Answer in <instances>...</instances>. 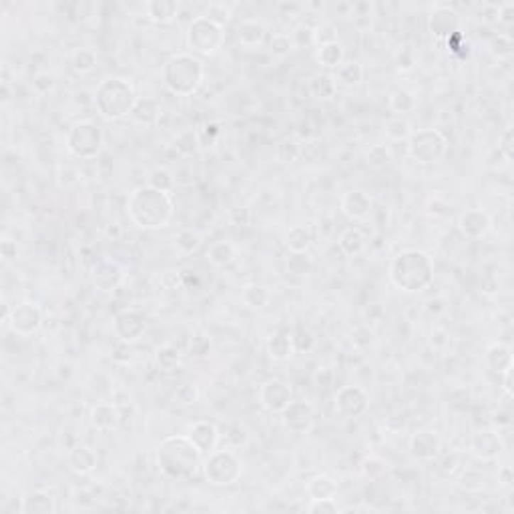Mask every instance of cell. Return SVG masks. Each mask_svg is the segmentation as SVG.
Segmentation results:
<instances>
[{
    "label": "cell",
    "mask_w": 514,
    "mask_h": 514,
    "mask_svg": "<svg viewBox=\"0 0 514 514\" xmlns=\"http://www.w3.org/2000/svg\"><path fill=\"white\" fill-rule=\"evenodd\" d=\"M157 464L165 479L177 482L195 479L203 466L201 452L189 436H167L157 448Z\"/></svg>",
    "instance_id": "6da1fadb"
},
{
    "label": "cell",
    "mask_w": 514,
    "mask_h": 514,
    "mask_svg": "<svg viewBox=\"0 0 514 514\" xmlns=\"http://www.w3.org/2000/svg\"><path fill=\"white\" fill-rule=\"evenodd\" d=\"M127 213L131 222L143 229H157L165 227L173 215V199L167 191L141 185L133 189L127 199Z\"/></svg>",
    "instance_id": "7a4b0ae2"
},
{
    "label": "cell",
    "mask_w": 514,
    "mask_h": 514,
    "mask_svg": "<svg viewBox=\"0 0 514 514\" xmlns=\"http://www.w3.org/2000/svg\"><path fill=\"white\" fill-rule=\"evenodd\" d=\"M390 281L406 293L424 292L434 281V261L420 249H404L390 263Z\"/></svg>",
    "instance_id": "3957f363"
},
{
    "label": "cell",
    "mask_w": 514,
    "mask_h": 514,
    "mask_svg": "<svg viewBox=\"0 0 514 514\" xmlns=\"http://www.w3.org/2000/svg\"><path fill=\"white\" fill-rule=\"evenodd\" d=\"M203 77H205L203 60L195 57L193 53H177L163 67L165 87L179 97L197 93V89L203 84Z\"/></svg>",
    "instance_id": "277c9868"
},
{
    "label": "cell",
    "mask_w": 514,
    "mask_h": 514,
    "mask_svg": "<svg viewBox=\"0 0 514 514\" xmlns=\"http://www.w3.org/2000/svg\"><path fill=\"white\" fill-rule=\"evenodd\" d=\"M135 103H137L135 89L123 77H109L97 87L94 105L99 109V113L109 121H117L131 115Z\"/></svg>",
    "instance_id": "5b68a950"
},
{
    "label": "cell",
    "mask_w": 514,
    "mask_h": 514,
    "mask_svg": "<svg viewBox=\"0 0 514 514\" xmlns=\"http://www.w3.org/2000/svg\"><path fill=\"white\" fill-rule=\"evenodd\" d=\"M103 131L91 119L77 121L67 133V149L79 159H94L103 149Z\"/></svg>",
    "instance_id": "8992f818"
},
{
    "label": "cell",
    "mask_w": 514,
    "mask_h": 514,
    "mask_svg": "<svg viewBox=\"0 0 514 514\" xmlns=\"http://www.w3.org/2000/svg\"><path fill=\"white\" fill-rule=\"evenodd\" d=\"M225 40L222 24L207 18L205 14L193 16L187 26V45L199 55H215Z\"/></svg>",
    "instance_id": "52a82bcc"
},
{
    "label": "cell",
    "mask_w": 514,
    "mask_h": 514,
    "mask_svg": "<svg viewBox=\"0 0 514 514\" xmlns=\"http://www.w3.org/2000/svg\"><path fill=\"white\" fill-rule=\"evenodd\" d=\"M448 151V139L438 128H422L408 139V155L422 165L438 163Z\"/></svg>",
    "instance_id": "ba28073f"
},
{
    "label": "cell",
    "mask_w": 514,
    "mask_h": 514,
    "mask_svg": "<svg viewBox=\"0 0 514 514\" xmlns=\"http://www.w3.org/2000/svg\"><path fill=\"white\" fill-rule=\"evenodd\" d=\"M205 479L215 486L234 484L241 476V460L234 450H213L203 462Z\"/></svg>",
    "instance_id": "9c48e42d"
},
{
    "label": "cell",
    "mask_w": 514,
    "mask_h": 514,
    "mask_svg": "<svg viewBox=\"0 0 514 514\" xmlns=\"http://www.w3.org/2000/svg\"><path fill=\"white\" fill-rule=\"evenodd\" d=\"M370 408V398L360 386H341L336 394V410L344 418H360Z\"/></svg>",
    "instance_id": "30bf717a"
},
{
    "label": "cell",
    "mask_w": 514,
    "mask_h": 514,
    "mask_svg": "<svg viewBox=\"0 0 514 514\" xmlns=\"http://www.w3.org/2000/svg\"><path fill=\"white\" fill-rule=\"evenodd\" d=\"M281 420H283V426L288 430H292L295 434H305L314 428L316 412H314L310 402L295 400V402H290L285 408L281 410Z\"/></svg>",
    "instance_id": "8fae6325"
},
{
    "label": "cell",
    "mask_w": 514,
    "mask_h": 514,
    "mask_svg": "<svg viewBox=\"0 0 514 514\" xmlns=\"http://www.w3.org/2000/svg\"><path fill=\"white\" fill-rule=\"evenodd\" d=\"M292 402V388L280 378H269L259 388V404L269 412H280Z\"/></svg>",
    "instance_id": "7c38bea8"
},
{
    "label": "cell",
    "mask_w": 514,
    "mask_h": 514,
    "mask_svg": "<svg viewBox=\"0 0 514 514\" xmlns=\"http://www.w3.org/2000/svg\"><path fill=\"white\" fill-rule=\"evenodd\" d=\"M11 327L21 336H31L43 326V312L33 302H23L11 312Z\"/></svg>",
    "instance_id": "4fadbf2b"
},
{
    "label": "cell",
    "mask_w": 514,
    "mask_h": 514,
    "mask_svg": "<svg viewBox=\"0 0 514 514\" xmlns=\"http://www.w3.org/2000/svg\"><path fill=\"white\" fill-rule=\"evenodd\" d=\"M430 31L436 38H448L454 33H458V24H460V16L458 12L448 6V4H436L430 12Z\"/></svg>",
    "instance_id": "5bb4252c"
},
{
    "label": "cell",
    "mask_w": 514,
    "mask_h": 514,
    "mask_svg": "<svg viewBox=\"0 0 514 514\" xmlns=\"http://www.w3.org/2000/svg\"><path fill=\"white\" fill-rule=\"evenodd\" d=\"M113 332H115V336L121 341H135V339H139L145 334V322H143V317L137 312L125 310V312H121L115 317Z\"/></svg>",
    "instance_id": "9a60e30c"
},
{
    "label": "cell",
    "mask_w": 514,
    "mask_h": 514,
    "mask_svg": "<svg viewBox=\"0 0 514 514\" xmlns=\"http://www.w3.org/2000/svg\"><path fill=\"white\" fill-rule=\"evenodd\" d=\"M189 438H191L193 444L197 446V450L201 454H209L217 446L219 432H217V426L213 422L197 420L189 428Z\"/></svg>",
    "instance_id": "2e32d148"
},
{
    "label": "cell",
    "mask_w": 514,
    "mask_h": 514,
    "mask_svg": "<svg viewBox=\"0 0 514 514\" xmlns=\"http://www.w3.org/2000/svg\"><path fill=\"white\" fill-rule=\"evenodd\" d=\"M123 281V269L117 261L103 259L93 268V283L101 292H113Z\"/></svg>",
    "instance_id": "e0dca14e"
},
{
    "label": "cell",
    "mask_w": 514,
    "mask_h": 514,
    "mask_svg": "<svg viewBox=\"0 0 514 514\" xmlns=\"http://www.w3.org/2000/svg\"><path fill=\"white\" fill-rule=\"evenodd\" d=\"M460 231L470 237V239H480L482 235L488 234L491 229V217L488 213L482 209H468L460 215L458 219Z\"/></svg>",
    "instance_id": "ac0fdd59"
},
{
    "label": "cell",
    "mask_w": 514,
    "mask_h": 514,
    "mask_svg": "<svg viewBox=\"0 0 514 514\" xmlns=\"http://www.w3.org/2000/svg\"><path fill=\"white\" fill-rule=\"evenodd\" d=\"M339 205H341L344 215L350 217V219H356V222L366 219V217L372 213V199H370V195H368L366 191H360V189L348 191V193L341 197Z\"/></svg>",
    "instance_id": "d6986e66"
},
{
    "label": "cell",
    "mask_w": 514,
    "mask_h": 514,
    "mask_svg": "<svg viewBox=\"0 0 514 514\" xmlns=\"http://www.w3.org/2000/svg\"><path fill=\"white\" fill-rule=\"evenodd\" d=\"M237 38L247 48L259 47L266 38V26L257 18H246L237 26Z\"/></svg>",
    "instance_id": "ffe728a7"
},
{
    "label": "cell",
    "mask_w": 514,
    "mask_h": 514,
    "mask_svg": "<svg viewBox=\"0 0 514 514\" xmlns=\"http://www.w3.org/2000/svg\"><path fill=\"white\" fill-rule=\"evenodd\" d=\"M486 363L494 374H504L513 368V350L506 344H492L486 350Z\"/></svg>",
    "instance_id": "44dd1931"
},
{
    "label": "cell",
    "mask_w": 514,
    "mask_h": 514,
    "mask_svg": "<svg viewBox=\"0 0 514 514\" xmlns=\"http://www.w3.org/2000/svg\"><path fill=\"white\" fill-rule=\"evenodd\" d=\"M293 334L290 332H278L268 339V354L269 358L283 362V360H290L293 356Z\"/></svg>",
    "instance_id": "7402d4cb"
},
{
    "label": "cell",
    "mask_w": 514,
    "mask_h": 514,
    "mask_svg": "<svg viewBox=\"0 0 514 514\" xmlns=\"http://www.w3.org/2000/svg\"><path fill=\"white\" fill-rule=\"evenodd\" d=\"M145 12L153 23L167 24L179 14V4L175 0H151L145 4Z\"/></svg>",
    "instance_id": "603a6c76"
},
{
    "label": "cell",
    "mask_w": 514,
    "mask_h": 514,
    "mask_svg": "<svg viewBox=\"0 0 514 514\" xmlns=\"http://www.w3.org/2000/svg\"><path fill=\"white\" fill-rule=\"evenodd\" d=\"M307 91L314 99H319V101H327L332 99L336 91H338V81L334 75H327V72H319V75H314L310 82H307Z\"/></svg>",
    "instance_id": "cb8c5ba5"
},
{
    "label": "cell",
    "mask_w": 514,
    "mask_h": 514,
    "mask_svg": "<svg viewBox=\"0 0 514 514\" xmlns=\"http://www.w3.org/2000/svg\"><path fill=\"white\" fill-rule=\"evenodd\" d=\"M69 466L77 474H89L97 466V454L89 446H75L69 452Z\"/></svg>",
    "instance_id": "d4e9b609"
},
{
    "label": "cell",
    "mask_w": 514,
    "mask_h": 514,
    "mask_svg": "<svg viewBox=\"0 0 514 514\" xmlns=\"http://www.w3.org/2000/svg\"><path fill=\"white\" fill-rule=\"evenodd\" d=\"M235 256H237V247L231 241H225V239L213 241L207 249V259L215 268H225V266L234 263Z\"/></svg>",
    "instance_id": "484cf974"
},
{
    "label": "cell",
    "mask_w": 514,
    "mask_h": 514,
    "mask_svg": "<svg viewBox=\"0 0 514 514\" xmlns=\"http://www.w3.org/2000/svg\"><path fill=\"white\" fill-rule=\"evenodd\" d=\"M472 448H474V452L482 456V458H494V456L503 450V440H501V436L496 432L484 430V432L474 436Z\"/></svg>",
    "instance_id": "4316f807"
},
{
    "label": "cell",
    "mask_w": 514,
    "mask_h": 514,
    "mask_svg": "<svg viewBox=\"0 0 514 514\" xmlns=\"http://www.w3.org/2000/svg\"><path fill=\"white\" fill-rule=\"evenodd\" d=\"M410 446H412V452L420 458H432L436 452H438V438L436 434L428 432V430H422V432H416L412 436L410 440Z\"/></svg>",
    "instance_id": "83f0119b"
},
{
    "label": "cell",
    "mask_w": 514,
    "mask_h": 514,
    "mask_svg": "<svg viewBox=\"0 0 514 514\" xmlns=\"http://www.w3.org/2000/svg\"><path fill=\"white\" fill-rule=\"evenodd\" d=\"M93 424L99 430H113L119 426V412L113 404H97L93 408Z\"/></svg>",
    "instance_id": "f1b7e54d"
},
{
    "label": "cell",
    "mask_w": 514,
    "mask_h": 514,
    "mask_svg": "<svg viewBox=\"0 0 514 514\" xmlns=\"http://www.w3.org/2000/svg\"><path fill=\"white\" fill-rule=\"evenodd\" d=\"M285 246L292 249L293 253H305V249L312 246V234L307 225H295L285 235Z\"/></svg>",
    "instance_id": "f546056e"
},
{
    "label": "cell",
    "mask_w": 514,
    "mask_h": 514,
    "mask_svg": "<svg viewBox=\"0 0 514 514\" xmlns=\"http://www.w3.org/2000/svg\"><path fill=\"white\" fill-rule=\"evenodd\" d=\"M317 60L319 65L329 69H339L344 65V47L336 43H327L324 47H317Z\"/></svg>",
    "instance_id": "4dcf8cb0"
},
{
    "label": "cell",
    "mask_w": 514,
    "mask_h": 514,
    "mask_svg": "<svg viewBox=\"0 0 514 514\" xmlns=\"http://www.w3.org/2000/svg\"><path fill=\"white\" fill-rule=\"evenodd\" d=\"M339 247L344 249L346 256H358L366 247V237L358 227H348L339 237Z\"/></svg>",
    "instance_id": "1f68e13d"
},
{
    "label": "cell",
    "mask_w": 514,
    "mask_h": 514,
    "mask_svg": "<svg viewBox=\"0 0 514 514\" xmlns=\"http://www.w3.org/2000/svg\"><path fill=\"white\" fill-rule=\"evenodd\" d=\"M57 506H55V498L43 494V492H36L31 498H24L23 503V513H33V514H48L55 513Z\"/></svg>",
    "instance_id": "d6a6232c"
},
{
    "label": "cell",
    "mask_w": 514,
    "mask_h": 514,
    "mask_svg": "<svg viewBox=\"0 0 514 514\" xmlns=\"http://www.w3.org/2000/svg\"><path fill=\"white\" fill-rule=\"evenodd\" d=\"M338 492V484L327 476H316L307 484V494L312 496V501L316 498H334Z\"/></svg>",
    "instance_id": "836d02e7"
},
{
    "label": "cell",
    "mask_w": 514,
    "mask_h": 514,
    "mask_svg": "<svg viewBox=\"0 0 514 514\" xmlns=\"http://www.w3.org/2000/svg\"><path fill=\"white\" fill-rule=\"evenodd\" d=\"M179 362H181V356H179V350L173 348V346H163V348H159L157 354H155V363H157V368H159L161 372H165V374L177 370Z\"/></svg>",
    "instance_id": "e575fe53"
},
{
    "label": "cell",
    "mask_w": 514,
    "mask_h": 514,
    "mask_svg": "<svg viewBox=\"0 0 514 514\" xmlns=\"http://www.w3.org/2000/svg\"><path fill=\"white\" fill-rule=\"evenodd\" d=\"M131 117L141 125H151L157 119V103L153 99H137V103L131 111Z\"/></svg>",
    "instance_id": "d590c367"
},
{
    "label": "cell",
    "mask_w": 514,
    "mask_h": 514,
    "mask_svg": "<svg viewBox=\"0 0 514 514\" xmlns=\"http://www.w3.org/2000/svg\"><path fill=\"white\" fill-rule=\"evenodd\" d=\"M362 75L363 70L362 67H360V62H344L338 69L336 81H338V84L354 87V84H358V82L362 81Z\"/></svg>",
    "instance_id": "8d00e7d4"
},
{
    "label": "cell",
    "mask_w": 514,
    "mask_h": 514,
    "mask_svg": "<svg viewBox=\"0 0 514 514\" xmlns=\"http://www.w3.org/2000/svg\"><path fill=\"white\" fill-rule=\"evenodd\" d=\"M300 155H302V149L295 141H281L280 145L275 147V157L283 165H292L293 161H297Z\"/></svg>",
    "instance_id": "74e56055"
},
{
    "label": "cell",
    "mask_w": 514,
    "mask_h": 514,
    "mask_svg": "<svg viewBox=\"0 0 514 514\" xmlns=\"http://www.w3.org/2000/svg\"><path fill=\"white\" fill-rule=\"evenodd\" d=\"M386 135L392 141H408L410 135H412L408 121H404L402 117L390 119L386 123Z\"/></svg>",
    "instance_id": "f35d334b"
},
{
    "label": "cell",
    "mask_w": 514,
    "mask_h": 514,
    "mask_svg": "<svg viewBox=\"0 0 514 514\" xmlns=\"http://www.w3.org/2000/svg\"><path fill=\"white\" fill-rule=\"evenodd\" d=\"M362 472H363V476L370 480L382 479L386 472H388V462H384V460H382V458H378V456H368V458L363 460Z\"/></svg>",
    "instance_id": "ab89813d"
},
{
    "label": "cell",
    "mask_w": 514,
    "mask_h": 514,
    "mask_svg": "<svg viewBox=\"0 0 514 514\" xmlns=\"http://www.w3.org/2000/svg\"><path fill=\"white\" fill-rule=\"evenodd\" d=\"M175 241H177V249H179L181 253L189 256V253H193V251L199 247L201 237H199L197 231H193V229H183L181 234L177 235Z\"/></svg>",
    "instance_id": "60d3db41"
},
{
    "label": "cell",
    "mask_w": 514,
    "mask_h": 514,
    "mask_svg": "<svg viewBox=\"0 0 514 514\" xmlns=\"http://www.w3.org/2000/svg\"><path fill=\"white\" fill-rule=\"evenodd\" d=\"M269 47H271V53L278 55V57H285L290 55L293 48V36L288 35V33H275L271 36L269 40Z\"/></svg>",
    "instance_id": "b9f144b4"
},
{
    "label": "cell",
    "mask_w": 514,
    "mask_h": 514,
    "mask_svg": "<svg viewBox=\"0 0 514 514\" xmlns=\"http://www.w3.org/2000/svg\"><path fill=\"white\" fill-rule=\"evenodd\" d=\"M316 336L310 329L300 327L297 332H293V348H295V351H312L316 348Z\"/></svg>",
    "instance_id": "7bdbcfd3"
},
{
    "label": "cell",
    "mask_w": 514,
    "mask_h": 514,
    "mask_svg": "<svg viewBox=\"0 0 514 514\" xmlns=\"http://www.w3.org/2000/svg\"><path fill=\"white\" fill-rule=\"evenodd\" d=\"M244 300H246L251 307H263V305L269 302V293L268 290L261 288V285H249V288H246V292H244Z\"/></svg>",
    "instance_id": "ee69618b"
},
{
    "label": "cell",
    "mask_w": 514,
    "mask_h": 514,
    "mask_svg": "<svg viewBox=\"0 0 514 514\" xmlns=\"http://www.w3.org/2000/svg\"><path fill=\"white\" fill-rule=\"evenodd\" d=\"M366 159H368V163L376 167V169H380V167H386V165L392 161V155H390V149L386 147V145H374L368 155H366Z\"/></svg>",
    "instance_id": "f6af8a7d"
},
{
    "label": "cell",
    "mask_w": 514,
    "mask_h": 514,
    "mask_svg": "<svg viewBox=\"0 0 514 514\" xmlns=\"http://www.w3.org/2000/svg\"><path fill=\"white\" fill-rule=\"evenodd\" d=\"M149 185L169 193V191L173 189V179H171V173H169L167 169H163V167H157V169H155V171L151 173V177H149Z\"/></svg>",
    "instance_id": "bcb514c9"
},
{
    "label": "cell",
    "mask_w": 514,
    "mask_h": 514,
    "mask_svg": "<svg viewBox=\"0 0 514 514\" xmlns=\"http://www.w3.org/2000/svg\"><path fill=\"white\" fill-rule=\"evenodd\" d=\"M390 106L396 113H408V111L414 109V99L406 91H396V93L392 94V99H390Z\"/></svg>",
    "instance_id": "7dc6e473"
},
{
    "label": "cell",
    "mask_w": 514,
    "mask_h": 514,
    "mask_svg": "<svg viewBox=\"0 0 514 514\" xmlns=\"http://www.w3.org/2000/svg\"><path fill=\"white\" fill-rule=\"evenodd\" d=\"M94 62H97V55H94V50H91V48H81V50L75 55V69L81 70V72H87V70L93 69Z\"/></svg>",
    "instance_id": "c3c4849f"
},
{
    "label": "cell",
    "mask_w": 514,
    "mask_h": 514,
    "mask_svg": "<svg viewBox=\"0 0 514 514\" xmlns=\"http://www.w3.org/2000/svg\"><path fill=\"white\" fill-rule=\"evenodd\" d=\"M288 269L295 273V275H305V273H310V269H312V261L307 259V256L304 253H293L290 257V263H288Z\"/></svg>",
    "instance_id": "681fc988"
},
{
    "label": "cell",
    "mask_w": 514,
    "mask_h": 514,
    "mask_svg": "<svg viewBox=\"0 0 514 514\" xmlns=\"http://www.w3.org/2000/svg\"><path fill=\"white\" fill-rule=\"evenodd\" d=\"M307 510H310V513H329V514L339 513L338 504L334 503V498H316V501H312V504H310Z\"/></svg>",
    "instance_id": "f907efd6"
},
{
    "label": "cell",
    "mask_w": 514,
    "mask_h": 514,
    "mask_svg": "<svg viewBox=\"0 0 514 514\" xmlns=\"http://www.w3.org/2000/svg\"><path fill=\"white\" fill-rule=\"evenodd\" d=\"M211 350V341L205 336H195L193 341H191V348H189V354L193 356V358H203V356H207Z\"/></svg>",
    "instance_id": "816d5d0a"
},
{
    "label": "cell",
    "mask_w": 514,
    "mask_h": 514,
    "mask_svg": "<svg viewBox=\"0 0 514 514\" xmlns=\"http://www.w3.org/2000/svg\"><path fill=\"white\" fill-rule=\"evenodd\" d=\"M175 396L181 404H195L197 402V388L193 384H181L177 388Z\"/></svg>",
    "instance_id": "f5cc1de1"
},
{
    "label": "cell",
    "mask_w": 514,
    "mask_h": 514,
    "mask_svg": "<svg viewBox=\"0 0 514 514\" xmlns=\"http://www.w3.org/2000/svg\"><path fill=\"white\" fill-rule=\"evenodd\" d=\"M314 380H316V386L319 388V390H327V388L332 386L334 374H332V370H329L327 366H319V368L316 370Z\"/></svg>",
    "instance_id": "db71d44e"
},
{
    "label": "cell",
    "mask_w": 514,
    "mask_h": 514,
    "mask_svg": "<svg viewBox=\"0 0 514 514\" xmlns=\"http://www.w3.org/2000/svg\"><path fill=\"white\" fill-rule=\"evenodd\" d=\"M498 23L503 24H510L514 21V4L513 2H504V4H498Z\"/></svg>",
    "instance_id": "11a10c76"
},
{
    "label": "cell",
    "mask_w": 514,
    "mask_h": 514,
    "mask_svg": "<svg viewBox=\"0 0 514 514\" xmlns=\"http://www.w3.org/2000/svg\"><path fill=\"white\" fill-rule=\"evenodd\" d=\"M510 139H513V128H506V133H504V137H503V145H501V151H504V155H506V161H510V159H513Z\"/></svg>",
    "instance_id": "9f6ffc18"
}]
</instances>
